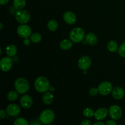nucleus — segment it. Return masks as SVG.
I'll return each mask as SVG.
<instances>
[{
  "label": "nucleus",
  "mask_w": 125,
  "mask_h": 125,
  "mask_svg": "<svg viewBox=\"0 0 125 125\" xmlns=\"http://www.w3.org/2000/svg\"><path fill=\"white\" fill-rule=\"evenodd\" d=\"M26 0H13V6L17 10L23 9L26 6Z\"/></svg>",
  "instance_id": "nucleus-20"
},
{
  "label": "nucleus",
  "mask_w": 125,
  "mask_h": 125,
  "mask_svg": "<svg viewBox=\"0 0 125 125\" xmlns=\"http://www.w3.org/2000/svg\"><path fill=\"white\" fill-rule=\"evenodd\" d=\"M13 61L9 57H5L1 59L0 62V68L4 72H7L12 68Z\"/></svg>",
  "instance_id": "nucleus-9"
},
{
  "label": "nucleus",
  "mask_w": 125,
  "mask_h": 125,
  "mask_svg": "<svg viewBox=\"0 0 125 125\" xmlns=\"http://www.w3.org/2000/svg\"><path fill=\"white\" fill-rule=\"evenodd\" d=\"M0 25H1V29H2V28H3V25H2V23H0Z\"/></svg>",
  "instance_id": "nucleus-36"
},
{
  "label": "nucleus",
  "mask_w": 125,
  "mask_h": 125,
  "mask_svg": "<svg viewBox=\"0 0 125 125\" xmlns=\"http://www.w3.org/2000/svg\"><path fill=\"white\" fill-rule=\"evenodd\" d=\"M85 37V32L81 28H76L72 29L70 33V38L74 43H79Z\"/></svg>",
  "instance_id": "nucleus-3"
},
{
  "label": "nucleus",
  "mask_w": 125,
  "mask_h": 125,
  "mask_svg": "<svg viewBox=\"0 0 125 125\" xmlns=\"http://www.w3.org/2000/svg\"><path fill=\"white\" fill-rule=\"evenodd\" d=\"M98 89L101 95L106 96L112 92V84L109 81H104L99 85Z\"/></svg>",
  "instance_id": "nucleus-7"
},
{
  "label": "nucleus",
  "mask_w": 125,
  "mask_h": 125,
  "mask_svg": "<svg viewBox=\"0 0 125 125\" xmlns=\"http://www.w3.org/2000/svg\"><path fill=\"white\" fill-rule=\"evenodd\" d=\"M92 60L89 56H82L78 61V67L82 70H87L90 67Z\"/></svg>",
  "instance_id": "nucleus-10"
},
{
  "label": "nucleus",
  "mask_w": 125,
  "mask_h": 125,
  "mask_svg": "<svg viewBox=\"0 0 125 125\" xmlns=\"http://www.w3.org/2000/svg\"><path fill=\"white\" fill-rule=\"evenodd\" d=\"M7 99L10 101H13L18 98V92L13 90H11L7 94Z\"/></svg>",
  "instance_id": "nucleus-23"
},
{
  "label": "nucleus",
  "mask_w": 125,
  "mask_h": 125,
  "mask_svg": "<svg viewBox=\"0 0 125 125\" xmlns=\"http://www.w3.org/2000/svg\"><path fill=\"white\" fill-rule=\"evenodd\" d=\"M118 52L121 57L125 58V42L122 43L120 47H118Z\"/></svg>",
  "instance_id": "nucleus-26"
},
{
  "label": "nucleus",
  "mask_w": 125,
  "mask_h": 125,
  "mask_svg": "<svg viewBox=\"0 0 125 125\" xmlns=\"http://www.w3.org/2000/svg\"><path fill=\"white\" fill-rule=\"evenodd\" d=\"M6 54L9 57H14L17 53V48L15 45H8L6 49Z\"/></svg>",
  "instance_id": "nucleus-18"
},
{
  "label": "nucleus",
  "mask_w": 125,
  "mask_h": 125,
  "mask_svg": "<svg viewBox=\"0 0 125 125\" xmlns=\"http://www.w3.org/2000/svg\"><path fill=\"white\" fill-rule=\"evenodd\" d=\"M6 116V113L3 109H1L0 111V119L2 120L3 118H4Z\"/></svg>",
  "instance_id": "nucleus-29"
},
{
  "label": "nucleus",
  "mask_w": 125,
  "mask_h": 125,
  "mask_svg": "<svg viewBox=\"0 0 125 125\" xmlns=\"http://www.w3.org/2000/svg\"><path fill=\"white\" fill-rule=\"evenodd\" d=\"M33 101L32 98L28 95H24L20 98V104L23 108H30L32 106Z\"/></svg>",
  "instance_id": "nucleus-13"
},
{
  "label": "nucleus",
  "mask_w": 125,
  "mask_h": 125,
  "mask_svg": "<svg viewBox=\"0 0 125 125\" xmlns=\"http://www.w3.org/2000/svg\"><path fill=\"white\" fill-rule=\"evenodd\" d=\"M104 125V123L101 122H96V123H94V125Z\"/></svg>",
  "instance_id": "nucleus-34"
},
{
  "label": "nucleus",
  "mask_w": 125,
  "mask_h": 125,
  "mask_svg": "<svg viewBox=\"0 0 125 125\" xmlns=\"http://www.w3.org/2000/svg\"><path fill=\"white\" fill-rule=\"evenodd\" d=\"M83 71H84V74H87V70H83Z\"/></svg>",
  "instance_id": "nucleus-37"
},
{
  "label": "nucleus",
  "mask_w": 125,
  "mask_h": 125,
  "mask_svg": "<svg viewBox=\"0 0 125 125\" xmlns=\"http://www.w3.org/2000/svg\"><path fill=\"white\" fill-rule=\"evenodd\" d=\"M63 20L67 24H73L76 21V16L73 12L67 11L63 15Z\"/></svg>",
  "instance_id": "nucleus-12"
},
{
  "label": "nucleus",
  "mask_w": 125,
  "mask_h": 125,
  "mask_svg": "<svg viewBox=\"0 0 125 125\" xmlns=\"http://www.w3.org/2000/svg\"><path fill=\"white\" fill-rule=\"evenodd\" d=\"M34 87L38 92L46 93L50 90V83L49 80L45 76H39L34 83Z\"/></svg>",
  "instance_id": "nucleus-1"
},
{
  "label": "nucleus",
  "mask_w": 125,
  "mask_h": 125,
  "mask_svg": "<svg viewBox=\"0 0 125 125\" xmlns=\"http://www.w3.org/2000/svg\"><path fill=\"white\" fill-rule=\"evenodd\" d=\"M31 39L29 40L28 38H26V39H24V41H23V44H24L25 46H29V45L31 44Z\"/></svg>",
  "instance_id": "nucleus-30"
},
{
  "label": "nucleus",
  "mask_w": 125,
  "mask_h": 125,
  "mask_svg": "<svg viewBox=\"0 0 125 125\" xmlns=\"http://www.w3.org/2000/svg\"><path fill=\"white\" fill-rule=\"evenodd\" d=\"M106 125H117V123H116L115 121L112 120H108L106 123Z\"/></svg>",
  "instance_id": "nucleus-31"
},
{
  "label": "nucleus",
  "mask_w": 125,
  "mask_h": 125,
  "mask_svg": "<svg viewBox=\"0 0 125 125\" xmlns=\"http://www.w3.org/2000/svg\"><path fill=\"white\" fill-rule=\"evenodd\" d=\"M81 125H91V122H90V120H84L83 122H81Z\"/></svg>",
  "instance_id": "nucleus-32"
},
{
  "label": "nucleus",
  "mask_w": 125,
  "mask_h": 125,
  "mask_svg": "<svg viewBox=\"0 0 125 125\" xmlns=\"http://www.w3.org/2000/svg\"><path fill=\"white\" fill-rule=\"evenodd\" d=\"M112 96L116 100H121L125 96V91L120 87H116L112 90Z\"/></svg>",
  "instance_id": "nucleus-15"
},
{
  "label": "nucleus",
  "mask_w": 125,
  "mask_h": 125,
  "mask_svg": "<svg viewBox=\"0 0 125 125\" xmlns=\"http://www.w3.org/2000/svg\"><path fill=\"white\" fill-rule=\"evenodd\" d=\"M109 114L112 119L119 120L122 116V110L119 106L117 105H112L110 106L109 109Z\"/></svg>",
  "instance_id": "nucleus-6"
},
{
  "label": "nucleus",
  "mask_w": 125,
  "mask_h": 125,
  "mask_svg": "<svg viewBox=\"0 0 125 125\" xmlns=\"http://www.w3.org/2000/svg\"><path fill=\"white\" fill-rule=\"evenodd\" d=\"M107 49L112 52H115L118 50V43L114 40H111L107 43Z\"/></svg>",
  "instance_id": "nucleus-21"
},
{
  "label": "nucleus",
  "mask_w": 125,
  "mask_h": 125,
  "mask_svg": "<svg viewBox=\"0 0 125 125\" xmlns=\"http://www.w3.org/2000/svg\"><path fill=\"white\" fill-rule=\"evenodd\" d=\"M85 42L90 45H94L97 43L98 37L96 34L90 32L85 36Z\"/></svg>",
  "instance_id": "nucleus-16"
},
{
  "label": "nucleus",
  "mask_w": 125,
  "mask_h": 125,
  "mask_svg": "<svg viewBox=\"0 0 125 125\" xmlns=\"http://www.w3.org/2000/svg\"><path fill=\"white\" fill-rule=\"evenodd\" d=\"M31 40L34 43H38L40 42L42 40V35L39 33L35 32L32 34L30 37Z\"/></svg>",
  "instance_id": "nucleus-24"
},
{
  "label": "nucleus",
  "mask_w": 125,
  "mask_h": 125,
  "mask_svg": "<svg viewBox=\"0 0 125 125\" xmlns=\"http://www.w3.org/2000/svg\"><path fill=\"white\" fill-rule=\"evenodd\" d=\"M15 125H28V122L24 118H19L14 122Z\"/></svg>",
  "instance_id": "nucleus-27"
},
{
  "label": "nucleus",
  "mask_w": 125,
  "mask_h": 125,
  "mask_svg": "<svg viewBox=\"0 0 125 125\" xmlns=\"http://www.w3.org/2000/svg\"><path fill=\"white\" fill-rule=\"evenodd\" d=\"M89 92V94H90L92 96H96V95L98 94V93L99 92V90H98V89H96V88L92 87L91 88V89H90Z\"/></svg>",
  "instance_id": "nucleus-28"
},
{
  "label": "nucleus",
  "mask_w": 125,
  "mask_h": 125,
  "mask_svg": "<svg viewBox=\"0 0 125 125\" xmlns=\"http://www.w3.org/2000/svg\"><path fill=\"white\" fill-rule=\"evenodd\" d=\"M15 19L21 24H26L30 20L31 16L29 12L26 10H18L15 15Z\"/></svg>",
  "instance_id": "nucleus-5"
},
{
  "label": "nucleus",
  "mask_w": 125,
  "mask_h": 125,
  "mask_svg": "<svg viewBox=\"0 0 125 125\" xmlns=\"http://www.w3.org/2000/svg\"><path fill=\"white\" fill-rule=\"evenodd\" d=\"M73 46V42L68 39H63L60 43V47L63 50H68Z\"/></svg>",
  "instance_id": "nucleus-17"
},
{
  "label": "nucleus",
  "mask_w": 125,
  "mask_h": 125,
  "mask_svg": "<svg viewBox=\"0 0 125 125\" xmlns=\"http://www.w3.org/2000/svg\"><path fill=\"white\" fill-rule=\"evenodd\" d=\"M6 112L11 117H16L20 114L21 112L20 107L15 104H10L6 109Z\"/></svg>",
  "instance_id": "nucleus-11"
},
{
  "label": "nucleus",
  "mask_w": 125,
  "mask_h": 125,
  "mask_svg": "<svg viewBox=\"0 0 125 125\" xmlns=\"http://www.w3.org/2000/svg\"><path fill=\"white\" fill-rule=\"evenodd\" d=\"M55 118L54 113L50 109H45L40 115V121L43 124H50L54 121Z\"/></svg>",
  "instance_id": "nucleus-4"
},
{
  "label": "nucleus",
  "mask_w": 125,
  "mask_h": 125,
  "mask_svg": "<svg viewBox=\"0 0 125 125\" xmlns=\"http://www.w3.org/2000/svg\"><path fill=\"white\" fill-rule=\"evenodd\" d=\"M94 114H95V112H94V110L91 108H89V107L84 109V111H83V115L87 118L92 117L93 116H94Z\"/></svg>",
  "instance_id": "nucleus-25"
},
{
  "label": "nucleus",
  "mask_w": 125,
  "mask_h": 125,
  "mask_svg": "<svg viewBox=\"0 0 125 125\" xmlns=\"http://www.w3.org/2000/svg\"><path fill=\"white\" fill-rule=\"evenodd\" d=\"M50 90L51 92H54L55 90V88L52 86H50Z\"/></svg>",
  "instance_id": "nucleus-35"
},
{
  "label": "nucleus",
  "mask_w": 125,
  "mask_h": 125,
  "mask_svg": "<svg viewBox=\"0 0 125 125\" xmlns=\"http://www.w3.org/2000/svg\"><path fill=\"white\" fill-rule=\"evenodd\" d=\"M9 1V0H0V4L5 5L8 3Z\"/></svg>",
  "instance_id": "nucleus-33"
},
{
  "label": "nucleus",
  "mask_w": 125,
  "mask_h": 125,
  "mask_svg": "<svg viewBox=\"0 0 125 125\" xmlns=\"http://www.w3.org/2000/svg\"><path fill=\"white\" fill-rule=\"evenodd\" d=\"M14 85L16 91L20 94H24L26 93L30 88L29 82L23 78H19L16 79Z\"/></svg>",
  "instance_id": "nucleus-2"
},
{
  "label": "nucleus",
  "mask_w": 125,
  "mask_h": 125,
  "mask_svg": "<svg viewBox=\"0 0 125 125\" xmlns=\"http://www.w3.org/2000/svg\"><path fill=\"white\" fill-rule=\"evenodd\" d=\"M54 100V96L51 92H46L42 97V101L45 104L49 105L52 103Z\"/></svg>",
  "instance_id": "nucleus-19"
},
{
  "label": "nucleus",
  "mask_w": 125,
  "mask_h": 125,
  "mask_svg": "<svg viewBox=\"0 0 125 125\" xmlns=\"http://www.w3.org/2000/svg\"><path fill=\"white\" fill-rule=\"evenodd\" d=\"M47 26L50 31H54L58 28V23H57V21L55 20H51L48 22Z\"/></svg>",
  "instance_id": "nucleus-22"
},
{
  "label": "nucleus",
  "mask_w": 125,
  "mask_h": 125,
  "mask_svg": "<svg viewBox=\"0 0 125 125\" xmlns=\"http://www.w3.org/2000/svg\"><path fill=\"white\" fill-rule=\"evenodd\" d=\"M17 33L21 37L26 39L31 35L32 30L29 26L23 24L18 26L17 29Z\"/></svg>",
  "instance_id": "nucleus-8"
},
{
  "label": "nucleus",
  "mask_w": 125,
  "mask_h": 125,
  "mask_svg": "<svg viewBox=\"0 0 125 125\" xmlns=\"http://www.w3.org/2000/svg\"><path fill=\"white\" fill-rule=\"evenodd\" d=\"M109 111L106 108H100L98 110H96L94 114V117H95V119L97 120H103L107 117V114H108Z\"/></svg>",
  "instance_id": "nucleus-14"
}]
</instances>
